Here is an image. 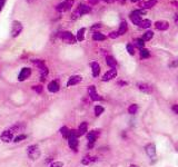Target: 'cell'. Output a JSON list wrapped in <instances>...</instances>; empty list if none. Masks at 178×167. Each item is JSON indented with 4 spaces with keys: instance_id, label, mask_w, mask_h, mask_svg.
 Returning <instances> with one entry per match:
<instances>
[{
    "instance_id": "6da1fadb",
    "label": "cell",
    "mask_w": 178,
    "mask_h": 167,
    "mask_svg": "<svg viewBox=\"0 0 178 167\" xmlns=\"http://www.w3.org/2000/svg\"><path fill=\"white\" fill-rule=\"evenodd\" d=\"M91 11V7H88V6H86V4H79V7L76 9V11L73 13V17H71V19H77L79 18L80 16H84L86 13H89V12Z\"/></svg>"
},
{
    "instance_id": "7a4b0ae2",
    "label": "cell",
    "mask_w": 178,
    "mask_h": 167,
    "mask_svg": "<svg viewBox=\"0 0 178 167\" xmlns=\"http://www.w3.org/2000/svg\"><path fill=\"white\" fill-rule=\"evenodd\" d=\"M144 15H146V10H144V9H142V10H135V11H133L130 13L129 16L130 20H131V22L134 24L139 26L140 22H142V16H144Z\"/></svg>"
},
{
    "instance_id": "3957f363",
    "label": "cell",
    "mask_w": 178,
    "mask_h": 167,
    "mask_svg": "<svg viewBox=\"0 0 178 167\" xmlns=\"http://www.w3.org/2000/svg\"><path fill=\"white\" fill-rule=\"evenodd\" d=\"M27 154H28V157L30 159L36 160V159H38L39 157H40L41 151H40V149H39V147L37 146V145H31V146L28 147Z\"/></svg>"
},
{
    "instance_id": "277c9868",
    "label": "cell",
    "mask_w": 178,
    "mask_h": 167,
    "mask_svg": "<svg viewBox=\"0 0 178 167\" xmlns=\"http://www.w3.org/2000/svg\"><path fill=\"white\" fill-rule=\"evenodd\" d=\"M73 6V0H65L56 7V10L58 12H66L70 10L71 7Z\"/></svg>"
},
{
    "instance_id": "5b68a950",
    "label": "cell",
    "mask_w": 178,
    "mask_h": 167,
    "mask_svg": "<svg viewBox=\"0 0 178 167\" xmlns=\"http://www.w3.org/2000/svg\"><path fill=\"white\" fill-rule=\"evenodd\" d=\"M60 38L65 41L66 44H70V45L76 44V40H77V38H75L73 35L70 33V31H64V33H61Z\"/></svg>"
},
{
    "instance_id": "8992f818",
    "label": "cell",
    "mask_w": 178,
    "mask_h": 167,
    "mask_svg": "<svg viewBox=\"0 0 178 167\" xmlns=\"http://www.w3.org/2000/svg\"><path fill=\"white\" fill-rule=\"evenodd\" d=\"M22 31V24H21L20 21L15 20L11 24V36L15 38V37H18L20 35V33Z\"/></svg>"
},
{
    "instance_id": "52a82bcc",
    "label": "cell",
    "mask_w": 178,
    "mask_h": 167,
    "mask_svg": "<svg viewBox=\"0 0 178 167\" xmlns=\"http://www.w3.org/2000/svg\"><path fill=\"white\" fill-rule=\"evenodd\" d=\"M30 75H31V69L24 67V68L21 69V71L18 75V80L19 82H24V80H26V79H28L30 77Z\"/></svg>"
},
{
    "instance_id": "ba28073f",
    "label": "cell",
    "mask_w": 178,
    "mask_h": 167,
    "mask_svg": "<svg viewBox=\"0 0 178 167\" xmlns=\"http://www.w3.org/2000/svg\"><path fill=\"white\" fill-rule=\"evenodd\" d=\"M88 94H89V97L91 98V100H93V102H99V100H101V97L97 94L95 86H89Z\"/></svg>"
},
{
    "instance_id": "9c48e42d",
    "label": "cell",
    "mask_w": 178,
    "mask_h": 167,
    "mask_svg": "<svg viewBox=\"0 0 178 167\" xmlns=\"http://www.w3.org/2000/svg\"><path fill=\"white\" fill-rule=\"evenodd\" d=\"M116 76H117V70H116V68H111V69H109L105 75H104L102 82H109V80L113 79Z\"/></svg>"
},
{
    "instance_id": "30bf717a",
    "label": "cell",
    "mask_w": 178,
    "mask_h": 167,
    "mask_svg": "<svg viewBox=\"0 0 178 167\" xmlns=\"http://www.w3.org/2000/svg\"><path fill=\"white\" fill-rule=\"evenodd\" d=\"M1 140L4 142V143H9V142H11L12 139H13V133H12L10 129L8 131H4L2 134H1Z\"/></svg>"
},
{
    "instance_id": "8fae6325",
    "label": "cell",
    "mask_w": 178,
    "mask_h": 167,
    "mask_svg": "<svg viewBox=\"0 0 178 167\" xmlns=\"http://www.w3.org/2000/svg\"><path fill=\"white\" fill-rule=\"evenodd\" d=\"M145 151L150 158H155L156 157V147H155L154 144H148L145 147Z\"/></svg>"
},
{
    "instance_id": "7c38bea8",
    "label": "cell",
    "mask_w": 178,
    "mask_h": 167,
    "mask_svg": "<svg viewBox=\"0 0 178 167\" xmlns=\"http://www.w3.org/2000/svg\"><path fill=\"white\" fill-rule=\"evenodd\" d=\"M81 80H82V78H81V76H79V75L71 76V77L69 78L68 82H67V86H68V87H70V86H75V85H77V84H79Z\"/></svg>"
},
{
    "instance_id": "4fadbf2b",
    "label": "cell",
    "mask_w": 178,
    "mask_h": 167,
    "mask_svg": "<svg viewBox=\"0 0 178 167\" xmlns=\"http://www.w3.org/2000/svg\"><path fill=\"white\" fill-rule=\"evenodd\" d=\"M138 89L142 91V93H146V94H150L151 93V87H150L148 84H145V82H138Z\"/></svg>"
},
{
    "instance_id": "5bb4252c",
    "label": "cell",
    "mask_w": 178,
    "mask_h": 167,
    "mask_svg": "<svg viewBox=\"0 0 178 167\" xmlns=\"http://www.w3.org/2000/svg\"><path fill=\"white\" fill-rule=\"evenodd\" d=\"M155 27H156V29H158V30H167L168 27H169V24L165 20H159L155 22Z\"/></svg>"
},
{
    "instance_id": "9a60e30c",
    "label": "cell",
    "mask_w": 178,
    "mask_h": 167,
    "mask_svg": "<svg viewBox=\"0 0 178 167\" xmlns=\"http://www.w3.org/2000/svg\"><path fill=\"white\" fill-rule=\"evenodd\" d=\"M156 4H157V0H147V1H144V2H142V4H139V6L142 7V9L146 10V9L153 8V7H154Z\"/></svg>"
},
{
    "instance_id": "2e32d148",
    "label": "cell",
    "mask_w": 178,
    "mask_h": 167,
    "mask_svg": "<svg viewBox=\"0 0 178 167\" xmlns=\"http://www.w3.org/2000/svg\"><path fill=\"white\" fill-rule=\"evenodd\" d=\"M98 136H99V131H89L88 134H87V139H88L89 143H93V144H95L96 139L98 138Z\"/></svg>"
},
{
    "instance_id": "e0dca14e",
    "label": "cell",
    "mask_w": 178,
    "mask_h": 167,
    "mask_svg": "<svg viewBox=\"0 0 178 167\" xmlns=\"http://www.w3.org/2000/svg\"><path fill=\"white\" fill-rule=\"evenodd\" d=\"M48 90L50 93H57L59 90V84L56 80H53L48 84Z\"/></svg>"
},
{
    "instance_id": "ac0fdd59",
    "label": "cell",
    "mask_w": 178,
    "mask_h": 167,
    "mask_svg": "<svg viewBox=\"0 0 178 167\" xmlns=\"http://www.w3.org/2000/svg\"><path fill=\"white\" fill-rule=\"evenodd\" d=\"M68 144L69 147L73 149V151H77V147H78V139L77 137H69L68 138Z\"/></svg>"
},
{
    "instance_id": "d6986e66",
    "label": "cell",
    "mask_w": 178,
    "mask_h": 167,
    "mask_svg": "<svg viewBox=\"0 0 178 167\" xmlns=\"http://www.w3.org/2000/svg\"><path fill=\"white\" fill-rule=\"evenodd\" d=\"M90 66H91V69H93V77H98V76H99V73H100V66L98 65L97 62H95V61L91 62Z\"/></svg>"
},
{
    "instance_id": "ffe728a7",
    "label": "cell",
    "mask_w": 178,
    "mask_h": 167,
    "mask_svg": "<svg viewBox=\"0 0 178 167\" xmlns=\"http://www.w3.org/2000/svg\"><path fill=\"white\" fill-rule=\"evenodd\" d=\"M97 157H89V156H85L84 158L81 159V164L82 165H89V164L93 163V162H97Z\"/></svg>"
},
{
    "instance_id": "44dd1931",
    "label": "cell",
    "mask_w": 178,
    "mask_h": 167,
    "mask_svg": "<svg viewBox=\"0 0 178 167\" xmlns=\"http://www.w3.org/2000/svg\"><path fill=\"white\" fill-rule=\"evenodd\" d=\"M87 131H88V125H87V122H81L79 128H78V134H79V136L85 135L86 133H87Z\"/></svg>"
},
{
    "instance_id": "7402d4cb",
    "label": "cell",
    "mask_w": 178,
    "mask_h": 167,
    "mask_svg": "<svg viewBox=\"0 0 178 167\" xmlns=\"http://www.w3.org/2000/svg\"><path fill=\"white\" fill-rule=\"evenodd\" d=\"M106 62H107V65L109 66V67H111V68H116V66H117V61H116V59H115L113 57H111V56H108V57H107Z\"/></svg>"
},
{
    "instance_id": "603a6c76",
    "label": "cell",
    "mask_w": 178,
    "mask_h": 167,
    "mask_svg": "<svg viewBox=\"0 0 178 167\" xmlns=\"http://www.w3.org/2000/svg\"><path fill=\"white\" fill-rule=\"evenodd\" d=\"M126 33H127V22H126V21H122L120 27L118 29V33H119V36H122V35H125Z\"/></svg>"
},
{
    "instance_id": "cb8c5ba5",
    "label": "cell",
    "mask_w": 178,
    "mask_h": 167,
    "mask_svg": "<svg viewBox=\"0 0 178 167\" xmlns=\"http://www.w3.org/2000/svg\"><path fill=\"white\" fill-rule=\"evenodd\" d=\"M10 131L15 134V133H17V131H22L24 129V125H21V124H16V125H13L12 127H10L9 128Z\"/></svg>"
},
{
    "instance_id": "d4e9b609",
    "label": "cell",
    "mask_w": 178,
    "mask_h": 167,
    "mask_svg": "<svg viewBox=\"0 0 178 167\" xmlns=\"http://www.w3.org/2000/svg\"><path fill=\"white\" fill-rule=\"evenodd\" d=\"M40 77H41V80L42 82H44L46 80V78H47V76H48V73H49V70H48V68L44 66V67H42V68H40Z\"/></svg>"
},
{
    "instance_id": "484cf974",
    "label": "cell",
    "mask_w": 178,
    "mask_h": 167,
    "mask_svg": "<svg viewBox=\"0 0 178 167\" xmlns=\"http://www.w3.org/2000/svg\"><path fill=\"white\" fill-rule=\"evenodd\" d=\"M93 40H96V41H102V40H105L106 39V36L104 35V33H95L93 35Z\"/></svg>"
},
{
    "instance_id": "4316f807",
    "label": "cell",
    "mask_w": 178,
    "mask_h": 167,
    "mask_svg": "<svg viewBox=\"0 0 178 167\" xmlns=\"http://www.w3.org/2000/svg\"><path fill=\"white\" fill-rule=\"evenodd\" d=\"M85 31H86L85 28H81L78 30V33H77V40L78 41H82L84 39H85Z\"/></svg>"
},
{
    "instance_id": "83f0119b",
    "label": "cell",
    "mask_w": 178,
    "mask_h": 167,
    "mask_svg": "<svg viewBox=\"0 0 178 167\" xmlns=\"http://www.w3.org/2000/svg\"><path fill=\"white\" fill-rule=\"evenodd\" d=\"M153 36H154V33H153V31H146V33H144V36H142V39L144 41H148L153 38Z\"/></svg>"
},
{
    "instance_id": "f1b7e54d",
    "label": "cell",
    "mask_w": 178,
    "mask_h": 167,
    "mask_svg": "<svg viewBox=\"0 0 178 167\" xmlns=\"http://www.w3.org/2000/svg\"><path fill=\"white\" fill-rule=\"evenodd\" d=\"M150 26H151V21L148 20V19L142 20V22H140V24H139V27H140V28H149Z\"/></svg>"
},
{
    "instance_id": "f546056e",
    "label": "cell",
    "mask_w": 178,
    "mask_h": 167,
    "mask_svg": "<svg viewBox=\"0 0 178 167\" xmlns=\"http://www.w3.org/2000/svg\"><path fill=\"white\" fill-rule=\"evenodd\" d=\"M138 110V106L136 105V104H133V105H130L129 107H128V113L131 115H135L136 113H137Z\"/></svg>"
},
{
    "instance_id": "4dcf8cb0",
    "label": "cell",
    "mask_w": 178,
    "mask_h": 167,
    "mask_svg": "<svg viewBox=\"0 0 178 167\" xmlns=\"http://www.w3.org/2000/svg\"><path fill=\"white\" fill-rule=\"evenodd\" d=\"M60 133H61V135L65 137V138H67L68 139V137H69V134H70V129H68L67 127H62L60 129Z\"/></svg>"
},
{
    "instance_id": "1f68e13d",
    "label": "cell",
    "mask_w": 178,
    "mask_h": 167,
    "mask_svg": "<svg viewBox=\"0 0 178 167\" xmlns=\"http://www.w3.org/2000/svg\"><path fill=\"white\" fill-rule=\"evenodd\" d=\"M140 56L142 58H149L150 57V53H149V50L148 49H140Z\"/></svg>"
},
{
    "instance_id": "d6a6232c",
    "label": "cell",
    "mask_w": 178,
    "mask_h": 167,
    "mask_svg": "<svg viewBox=\"0 0 178 167\" xmlns=\"http://www.w3.org/2000/svg\"><path fill=\"white\" fill-rule=\"evenodd\" d=\"M33 62L35 64V65L40 69V68H42V67H44V60H40V59H36V60H33Z\"/></svg>"
},
{
    "instance_id": "836d02e7",
    "label": "cell",
    "mask_w": 178,
    "mask_h": 167,
    "mask_svg": "<svg viewBox=\"0 0 178 167\" xmlns=\"http://www.w3.org/2000/svg\"><path fill=\"white\" fill-rule=\"evenodd\" d=\"M104 113V107L102 106H96L95 107V115L96 116H100Z\"/></svg>"
},
{
    "instance_id": "e575fe53",
    "label": "cell",
    "mask_w": 178,
    "mask_h": 167,
    "mask_svg": "<svg viewBox=\"0 0 178 167\" xmlns=\"http://www.w3.org/2000/svg\"><path fill=\"white\" fill-rule=\"evenodd\" d=\"M136 46H137L138 48H140V49H142L144 48V46H145V41L142 40V39H136Z\"/></svg>"
},
{
    "instance_id": "d590c367",
    "label": "cell",
    "mask_w": 178,
    "mask_h": 167,
    "mask_svg": "<svg viewBox=\"0 0 178 167\" xmlns=\"http://www.w3.org/2000/svg\"><path fill=\"white\" fill-rule=\"evenodd\" d=\"M27 138V136L24 134H21V135H18L16 138H15V142L16 143H19V142H21V140H24V139H26Z\"/></svg>"
},
{
    "instance_id": "8d00e7d4",
    "label": "cell",
    "mask_w": 178,
    "mask_h": 167,
    "mask_svg": "<svg viewBox=\"0 0 178 167\" xmlns=\"http://www.w3.org/2000/svg\"><path fill=\"white\" fill-rule=\"evenodd\" d=\"M62 166H64V164L61 163V162H53L50 165V167H62Z\"/></svg>"
},
{
    "instance_id": "74e56055",
    "label": "cell",
    "mask_w": 178,
    "mask_h": 167,
    "mask_svg": "<svg viewBox=\"0 0 178 167\" xmlns=\"http://www.w3.org/2000/svg\"><path fill=\"white\" fill-rule=\"evenodd\" d=\"M126 48H127V51H128L130 55H134V53H135V51H134V47L131 45H127Z\"/></svg>"
},
{
    "instance_id": "f35d334b",
    "label": "cell",
    "mask_w": 178,
    "mask_h": 167,
    "mask_svg": "<svg viewBox=\"0 0 178 167\" xmlns=\"http://www.w3.org/2000/svg\"><path fill=\"white\" fill-rule=\"evenodd\" d=\"M33 89L35 90V91H37V93H39V94H40L41 91H42V87H41V86H33Z\"/></svg>"
},
{
    "instance_id": "ab89813d",
    "label": "cell",
    "mask_w": 178,
    "mask_h": 167,
    "mask_svg": "<svg viewBox=\"0 0 178 167\" xmlns=\"http://www.w3.org/2000/svg\"><path fill=\"white\" fill-rule=\"evenodd\" d=\"M119 36V33H118V31H113V33H109V37L110 38H117V37Z\"/></svg>"
},
{
    "instance_id": "60d3db41",
    "label": "cell",
    "mask_w": 178,
    "mask_h": 167,
    "mask_svg": "<svg viewBox=\"0 0 178 167\" xmlns=\"http://www.w3.org/2000/svg\"><path fill=\"white\" fill-rule=\"evenodd\" d=\"M4 4H6V0H0V12L2 11V9H4Z\"/></svg>"
},
{
    "instance_id": "b9f144b4",
    "label": "cell",
    "mask_w": 178,
    "mask_h": 167,
    "mask_svg": "<svg viewBox=\"0 0 178 167\" xmlns=\"http://www.w3.org/2000/svg\"><path fill=\"white\" fill-rule=\"evenodd\" d=\"M178 66V60H176V61H174V62H171L169 65V67H171V68H174V67H177Z\"/></svg>"
},
{
    "instance_id": "7bdbcfd3",
    "label": "cell",
    "mask_w": 178,
    "mask_h": 167,
    "mask_svg": "<svg viewBox=\"0 0 178 167\" xmlns=\"http://www.w3.org/2000/svg\"><path fill=\"white\" fill-rule=\"evenodd\" d=\"M173 110L178 115V105H174V106H173Z\"/></svg>"
},
{
    "instance_id": "ee69618b",
    "label": "cell",
    "mask_w": 178,
    "mask_h": 167,
    "mask_svg": "<svg viewBox=\"0 0 178 167\" xmlns=\"http://www.w3.org/2000/svg\"><path fill=\"white\" fill-rule=\"evenodd\" d=\"M100 27H101L100 24H96L95 26H93V27H91V29H97V28H100Z\"/></svg>"
},
{
    "instance_id": "f6af8a7d",
    "label": "cell",
    "mask_w": 178,
    "mask_h": 167,
    "mask_svg": "<svg viewBox=\"0 0 178 167\" xmlns=\"http://www.w3.org/2000/svg\"><path fill=\"white\" fill-rule=\"evenodd\" d=\"M88 1L91 4H98V1H99V0H88Z\"/></svg>"
},
{
    "instance_id": "bcb514c9",
    "label": "cell",
    "mask_w": 178,
    "mask_h": 167,
    "mask_svg": "<svg viewBox=\"0 0 178 167\" xmlns=\"http://www.w3.org/2000/svg\"><path fill=\"white\" fill-rule=\"evenodd\" d=\"M171 4H174V6H176L178 8V1H171Z\"/></svg>"
},
{
    "instance_id": "7dc6e473",
    "label": "cell",
    "mask_w": 178,
    "mask_h": 167,
    "mask_svg": "<svg viewBox=\"0 0 178 167\" xmlns=\"http://www.w3.org/2000/svg\"><path fill=\"white\" fill-rule=\"evenodd\" d=\"M175 21H176V24H178V13H176V16H175Z\"/></svg>"
},
{
    "instance_id": "c3c4849f",
    "label": "cell",
    "mask_w": 178,
    "mask_h": 167,
    "mask_svg": "<svg viewBox=\"0 0 178 167\" xmlns=\"http://www.w3.org/2000/svg\"><path fill=\"white\" fill-rule=\"evenodd\" d=\"M102 1H105V2H109V4H111V2H113L115 0H102Z\"/></svg>"
},
{
    "instance_id": "681fc988",
    "label": "cell",
    "mask_w": 178,
    "mask_h": 167,
    "mask_svg": "<svg viewBox=\"0 0 178 167\" xmlns=\"http://www.w3.org/2000/svg\"><path fill=\"white\" fill-rule=\"evenodd\" d=\"M175 149H176V151L178 153V143L176 144V145H175Z\"/></svg>"
},
{
    "instance_id": "f907efd6",
    "label": "cell",
    "mask_w": 178,
    "mask_h": 167,
    "mask_svg": "<svg viewBox=\"0 0 178 167\" xmlns=\"http://www.w3.org/2000/svg\"><path fill=\"white\" fill-rule=\"evenodd\" d=\"M131 2H138V1H140V0H130Z\"/></svg>"
},
{
    "instance_id": "816d5d0a",
    "label": "cell",
    "mask_w": 178,
    "mask_h": 167,
    "mask_svg": "<svg viewBox=\"0 0 178 167\" xmlns=\"http://www.w3.org/2000/svg\"><path fill=\"white\" fill-rule=\"evenodd\" d=\"M130 167H138V166H136V165H131Z\"/></svg>"
},
{
    "instance_id": "f5cc1de1",
    "label": "cell",
    "mask_w": 178,
    "mask_h": 167,
    "mask_svg": "<svg viewBox=\"0 0 178 167\" xmlns=\"http://www.w3.org/2000/svg\"><path fill=\"white\" fill-rule=\"evenodd\" d=\"M29 2H31V1H35V0H28Z\"/></svg>"
}]
</instances>
